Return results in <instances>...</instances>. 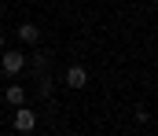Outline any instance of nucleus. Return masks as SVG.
Wrapping results in <instances>:
<instances>
[{
  "mask_svg": "<svg viewBox=\"0 0 158 136\" xmlns=\"http://www.w3.org/2000/svg\"><path fill=\"white\" fill-rule=\"evenodd\" d=\"M22 70H26V55H22V52L11 48V52L0 55V74H4V77H19Z\"/></svg>",
  "mask_w": 158,
  "mask_h": 136,
  "instance_id": "nucleus-1",
  "label": "nucleus"
},
{
  "mask_svg": "<svg viewBox=\"0 0 158 136\" xmlns=\"http://www.w3.org/2000/svg\"><path fill=\"white\" fill-rule=\"evenodd\" d=\"M63 81H66L70 89H85V85H88V66L70 63V66H66V74H63Z\"/></svg>",
  "mask_w": 158,
  "mask_h": 136,
  "instance_id": "nucleus-2",
  "label": "nucleus"
},
{
  "mask_svg": "<svg viewBox=\"0 0 158 136\" xmlns=\"http://www.w3.org/2000/svg\"><path fill=\"white\" fill-rule=\"evenodd\" d=\"M15 129H19V133H33V129H37V114H33V110H30V107H15Z\"/></svg>",
  "mask_w": 158,
  "mask_h": 136,
  "instance_id": "nucleus-3",
  "label": "nucleus"
},
{
  "mask_svg": "<svg viewBox=\"0 0 158 136\" xmlns=\"http://www.w3.org/2000/svg\"><path fill=\"white\" fill-rule=\"evenodd\" d=\"M19 41H26L30 48H33V44H40V30L33 26V22H22V26H19Z\"/></svg>",
  "mask_w": 158,
  "mask_h": 136,
  "instance_id": "nucleus-4",
  "label": "nucleus"
},
{
  "mask_svg": "<svg viewBox=\"0 0 158 136\" xmlns=\"http://www.w3.org/2000/svg\"><path fill=\"white\" fill-rule=\"evenodd\" d=\"M4 103H11V107H26V89H22V85H11V89L4 92Z\"/></svg>",
  "mask_w": 158,
  "mask_h": 136,
  "instance_id": "nucleus-5",
  "label": "nucleus"
},
{
  "mask_svg": "<svg viewBox=\"0 0 158 136\" xmlns=\"http://www.w3.org/2000/svg\"><path fill=\"white\" fill-rule=\"evenodd\" d=\"M48 63H52V59H48V52H33L30 70H33V74H48Z\"/></svg>",
  "mask_w": 158,
  "mask_h": 136,
  "instance_id": "nucleus-6",
  "label": "nucleus"
},
{
  "mask_svg": "<svg viewBox=\"0 0 158 136\" xmlns=\"http://www.w3.org/2000/svg\"><path fill=\"white\" fill-rule=\"evenodd\" d=\"M40 81H37V96L40 99H52V77H48V74H37Z\"/></svg>",
  "mask_w": 158,
  "mask_h": 136,
  "instance_id": "nucleus-7",
  "label": "nucleus"
},
{
  "mask_svg": "<svg viewBox=\"0 0 158 136\" xmlns=\"http://www.w3.org/2000/svg\"><path fill=\"white\" fill-rule=\"evenodd\" d=\"M136 122H151V110L147 107H136Z\"/></svg>",
  "mask_w": 158,
  "mask_h": 136,
  "instance_id": "nucleus-8",
  "label": "nucleus"
},
{
  "mask_svg": "<svg viewBox=\"0 0 158 136\" xmlns=\"http://www.w3.org/2000/svg\"><path fill=\"white\" fill-rule=\"evenodd\" d=\"M0 44H4V33H0Z\"/></svg>",
  "mask_w": 158,
  "mask_h": 136,
  "instance_id": "nucleus-9",
  "label": "nucleus"
}]
</instances>
